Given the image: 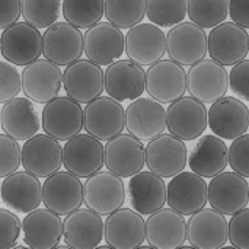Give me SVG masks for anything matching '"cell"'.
I'll return each mask as SVG.
<instances>
[{
    "label": "cell",
    "instance_id": "6da1fadb",
    "mask_svg": "<svg viewBox=\"0 0 249 249\" xmlns=\"http://www.w3.org/2000/svg\"><path fill=\"white\" fill-rule=\"evenodd\" d=\"M125 203L123 178L109 172L98 171L83 184V204L99 216H108Z\"/></svg>",
    "mask_w": 249,
    "mask_h": 249
},
{
    "label": "cell",
    "instance_id": "7a4b0ae2",
    "mask_svg": "<svg viewBox=\"0 0 249 249\" xmlns=\"http://www.w3.org/2000/svg\"><path fill=\"white\" fill-rule=\"evenodd\" d=\"M187 146L184 140L171 133L153 137L144 149V163L150 172L160 178H172L187 165Z\"/></svg>",
    "mask_w": 249,
    "mask_h": 249
},
{
    "label": "cell",
    "instance_id": "3957f363",
    "mask_svg": "<svg viewBox=\"0 0 249 249\" xmlns=\"http://www.w3.org/2000/svg\"><path fill=\"white\" fill-rule=\"evenodd\" d=\"M41 125L45 134L66 142L83 130V108L69 96H55L45 104Z\"/></svg>",
    "mask_w": 249,
    "mask_h": 249
},
{
    "label": "cell",
    "instance_id": "277c9868",
    "mask_svg": "<svg viewBox=\"0 0 249 249\" xmlns=\"http://www.w3.org/2000/svg\"><path fill=\"white\" fill-rule=\"evenodd\" d=\"M187 90L190 96L203 104H213L229 90V73L220 63L203 58L187 73Z\"/></svg>",
    "mask_w": 249,
    "mask_h": 249
},
{
    "label": "cell",
    "instance_id": "5b68a950",
    "mask_svg": "<svg viewBox=\"0 0 249 249\" xmlns=\"http://www.w3.org/2000/svg\"><path fill=\"white\" fill-rule=\"evenodd\" d=\"M0 54L15 66H26L42 54V35L28 22H15L0 35Z\"/></svg>",
    "mask_w": 249,
    "mask_h": 249
},
{
    "label": "cell",
    "instance_id": "8992f818",
    "mask_svg": "<svg viewBox=\"0 0 249 249\" xmlns=\"http://www.w3.org/2000/svg\"><path fill=\"white\" fill-rule=\"evenodd\" d=\"M20 165L26 172L45 179L60 171L63 165V147L48 134H35L20 147Z\"/></svg>",
    "mask_w": 249,
    "mask_h": 249
},
{
    "label": "cell",
    "instance_id": "52a82bcc",
    "mask_svg": "<svg viewBox=\"0 0 249 249\" xmlns=\"http://www.w3.org/2000/svg\"><path fill=\"white\" fill-rule=\"evenodd\" d=\"M147 95L160 104H171L187 92V71L174 60H159L149 66L144 79Z\"/></svg>",
    "mask_w": 249,
    "mask_h": 249
},
{
    "label": "cell",
    "instance_id": "ba28073f",
    "mask_svg": "<svg viewBox=\"0 0 249 249\" xmlns=\"http://www.w3.org/2000/svg\"><path fill=\"white\" fill-rule=\"evenodd\" d=\"M249 35L233 22H222L207 35V54L222 66H233L248 57Z\"/></svg>",
    "mask_w": 249,
    "mask_h": 249
},
{
    "label": "cell",
    "instance_id": "9c48e42d",
    "mask_svg": "<svg viewBox=\"0 0 249 249\" xmlns=\"http://www.w3.org/2000/svg\"><path fill=\"white\" fill-rule=\"evenodd\" d=\"M104 165L120 178H131L144 168V144L130 133H120L104 146Z\"/></svg>",
    "mask_w": 249,
    "mask_h": 249
},
{
    "label": "cell",
    "instance_id": "30bf717a",
    "mask_svg": "<svg viewBox=\"0 0 249 249\" xmlns=\"http://www.w3.org/2000/svg\"><path fill=\"white\" fill-rule=\"evenodd\" d=\"M83 128L92 137L108 142L124 130V108L109 96H98L85 104Z\"/></svg>",
    "mask_w": 249,
    "mask_h": 249
},
{
    "label": "cell",
    "instance_id": "8fae6325",
    "mask_svg": "<svg viewBox=\"0 0 249 249\" xmlns=\"http://www.w3.org/2000/svg\"><path fill=\"white\" fill-rule=\"evenodd\" d=\"M166 127L184 142L196 140L207 128V108L193 96H181L168 107Z\"/></svg>",
    "mask_w": 249,
    "mask_h": 249
},
{
    "label": "cell",
    "instance_id": "7c38bea8",
    "mask_svg": "<svg viewBox=\"0 0 249 249\" xmlns=\"http://www.w3.org/2000/svg\"><path fill=\"white\" fill-rule=\"evenodd\" d=\"M124 53L139 66H152L166 53V35L155 23H137L124 35Z\"/></svg>",
    "mask_w": 249,
    "mask_h": 249
},
{
    "label": "cell",
    "instance_id": "4fadbf2b",
    "mask_svg": "<svg viewBox=\"0 0 249 249\" xmlns=\"http://www.w3.org/2000/svg\"><path fill=\"white\" fill-rule=\"evenodd\" d=\"M207 203L222 214L232 216L248 207L249 185L247 178L236 172H220L207 185Z\"/></svg>",
    "mask_w": 249,
    "mask_h": 249
},
{
    "label": "cell",
    "instance_id": "5bb4252c",
    "mask_svg": "<svg viewBox=\"0 0 249 249\" xmlns=\"http://www.w3.org/2000/svg\"><path fill=\"white\" fill-rule=\"evenodd\" d=\"M63 166L77 178H88L104 166V144L90 134L79 133L66 140Z\"/></svg>",
    "mask_w": 249,
    "mask_h": 249
},
{
    "label": "cell",
    "instance_id": "9a60e30c",
    "mask_svg": "<svg viewBox=\"0 0 249 249\" xmlns=\"http://www.w3.org/2000/svg\"><path fill=\"white\" fill-rule=\"evenodd\" d=\"M22 90L26 98L36 104H47L58 96L63 86V73L60 66L47 58H36L25 66L20 73Z\"/></svg>",
    "mask_w": 249,
    "mask_h": 249
},
{
    "label": "cell",
    "instance_id": "2e32d148",
    "mask_svg": "<svg viewBox=\"0 0 249 249\" xmlns=\"http://www.w3.org/2000/svg\"><path fill=\"white\" fill-rule=\"evenodd\" d=\"M42 54L57 66H69L83 55V35L69 22H55L42 35Z\"/></svg>",
    "mask_w": 249,
    "mask_h": 249
},
{
    "label": "cell",
    "instance_id": "e0dca14e",
    "mask_svg": "<svg viewBox=\"0 0 249 249\" xmlns=\"http://www.w3.org/2000/svg\"><path fill=\"white\" fill-rule=\"evenodd\" d=\"M166 51L175 63L193 66L207 55V34L193 22H179L168 32Z\"/></svg>",
    "mask_w": 249,
    "mask_h": 249
},
{
    "label": "cell",
    "instance_id": "ac0fdd59",
    "mask_svg": "<svg viewBox=\"0 0 249 249\" xmlns=\"http://www.w3.org/2000/svg\"><path fill=\"white\" fill-rule=\"evenodd\" d=\"M124 128L140 140H152L166 128V109L150 96H139L124 109Z\"/></svg>",
    "mask_w": 249,
    "mask_h": 249
},
{
    "label": "cell",
    "instance_id": "d6986e66",
    "mask_svg": "<svg viewBox=\"0 0 249 249\" xmlns=\"http://www.w3.org/2000/svg\"><path fill=\"white\" fill-rule=\"evenodd\" d=\"M146 71L128 58H118L104 71V90L109 98L124 102L133 101L144 92Z\"/></svg>",
    "mask_w": 249,
    "mask_h": 249
},
{
    "label": "cell",
    "instance_id": "ffe728a7",
    "mask_svg": "<svg viewBox=\"0 0 249 249\" xmlns=\"http://www.w3.org/2000/svg\"><path fill=\"white\" fill-rule=\"evenodd\" d=\"M42 203L58 216H66L83 204V184L70 172H60L45 178L42 185Z\"/></svg>",
    "mask_w": 249,
    "mask_h": 249
},
{
    "label": "cell",
    "instance_id": "44dd1931",
    "mask_svg": "<svg viewBox=\"0 0 249 249\" xmlns=\"http://www.w3.org/2000/svg\"><path fill=\"white\" fill-rule=\"evenodd\" d=\"M207 125L214 136L225 140H235L248 131V107L233 96H222L207 109Z\"/></svg>",
    "mask_w": 249,
    "mask_h": 249
},
{
    "label": "cell",
    "instance_id": "7402d4cb",
    "mask_svg": "<svg viewBox=\"0 0 249 249\" xmlns=\"http://www.w3.org/2000/svg\"><path fill=\"white\" fill-rule=\"evenodd\" d=\"M63 85L69 98L79 104H88L104 92V70L90 60H76L66 66Z\"/></svg>",
    "mask_w": 249,
    "mask_h": 249
},
{
    "label": "cell",
    "instance_id": "603a6c76",
    "mask_svg": "<svg viewBox=\"0 0 249 249\" xmlns=\"http://www.w3.org/2000/svg\"><path fill=\"white\" fill-rule=\"evenodd\" d=\"M166 203L182 216H191L207 204V184L194 172H179L168 184Z\"/></svg>",
    "mask_w": 249,
    "mask_h": 249
},
{
    "label": "cell",
    "instance_id": "cb8c5ba5",
    "mask_svg": "<svg viewBox=\"0 0 249 249\" xmlns=\"http://www.w3.org/2000/svg\"><path fill=\"white\" fill-rule=\"evenodd\" d=\"M83 53L88 60L108 66L124 54V34L111 22H98L83 35Z\"/></svg>",
    "mask_w": 249,
    "mask_h": 249
},
{
    "label": "cell",
    "instance_id": "d4e9b609",
    "mask_svg": "<svg viewBox=\"0 0 249 249\" xmlns=\"http://www.w3.org/2000/svg\"><path fill=\"white\" fill-rule=\"evenodd\" d=\"M146 241L158 249H177L187 242V222L174 209H159L144 225Z\"/></svg>",
    "mask_w": 249,
    "mask_h": 249
},
{
    "label": "cell",
    "instance_id": "484cf974",
    "mask_svg": "<svg viewBox=\"0 0 249 249\" xmlns=\"http://www.w3.org/2000/svg\"><path fill=\"white\" fill-rule=\"evenodd\" d=\"M144 219L133 209H118L104 223V239L114 249H134L143 245Z\"/></svg>",
    "mask_w": 249,
    "mask_h": 249
},
{
    "label": "cell",
    "instance_id": "4316f807",
    "mask_svg": "<svg viewBox=\"0 0 249 249\" xmlns=\"http://www.w3.org/2000/svg\"><path fill=\"white\" fill-rule=\"evenodd\" d=\"M0 198L12 212L26 214L39 207L42 203V185L39 178L32 174L13 172L4 178L0 185Z\"/></svg>",
    "mask_w": 249,
    "mask_h": 249
},
{
    "label": "cell",
    "instance_id": "83f0119b",
    "mask_svg": "<svg viewBox=\"0 0 249 249\" xmlns=\"http://www.w3.org/2000/svg\"><path fill=\"white\" fill-rule=\"evenodd\" d=\"M187 241L198 249H217L228 242V222L214 209H201L187 222Z\"/></svg>",
    "mask_w": 249,
    "mask_h": 249
},
{
    "label": "cell",
    "instance_id": "f1b7e54d",
    "mask_svg": "<svg viewBox=\"0 0 249 249\" xmlns=\"http://www.w3.org/2000/svg\"><path fill=\"white\" fill-rule=\"evenodd\" d=\"M63 236L67 247L93 249L104 241V222L99 214L89 209H77L63 220Z\"/></svg>",
    "mask_w": 249,
    "mask_h": 249
},
{
    "label": "cell",
    "instance_id": "f546056e",
    "mask_svg": "<svg viewBox=\"0 0 249 249\" xmlns=\"http://www.w3.org/2000/svg\"><path fill=\"white\" fill-rule=\"evenodd\" d=\"M23 244L32 249H51L58 247L63 238V222L58 214L45 209L26 213L22 220Z\"/></svg>",
    "mask_w": 249,
    "mask_h": 249
},
{
    "label": "cell",
    "instance_id": "4dcf8cb0",
    "mask_svg": "<svg viewBox=\"0 0 249 249\" xmlns=\"http://www.w3.org/2000/svg\"><path fill=\"white\" fill-rule=\"evenodd\" d=\"M3 131L18 142H25L39 131L41 120L36 105L29 98H13L0 109Z\"/></svg>",
    "mask_w": 249,
    "mask_h": 249
},
{
    "label": "cell",
    "instance_id": "1f68e13d",
    "mask_svg": "<svg viewBox=\"0 0 249 249\" xmlns=\"http://www.w3.org/2000/svg\"><path fill=\"white\" fill-rule=\"evenodd\" d=\"M128 198L133 210L152 214L166 204V184L150 171H140L128 182Z\"/></svg>",
    "mask_w": 249,
    "mask_h": 249
},
{
    "label": "cell",
    "instance_id": "d6a6232c",
    "mask_svg": "<svg viewBox=\"0 0 249 249\" xmlns=\"http://www.w3.org/2000/svg\"><path fill=\"white\" fill-rule=\"evenodd\" d=\"M187 159L191 172L204 179L213 178L228 166V146L223 139L214 134H206L196 143Z\"/></svg>",
    "mask_w": 249,
    "mask_h": 249
},
{
    "label": "cell",
    "instance_id": "836d02e7",
    "mask_svg": "<svg viewBox=\"0 0 249 249\" xmlns=\"http://www.w3.org/2000/svg\"><path fill=\"white\" fill-rule=\"evenodd\" d=\"M146 15V0H104V16L120 29H130Z\"/></svg>",
    "mask_w": 249,
    "mask_h": 249
},
{
    "label": "cell",
    "instance_id": "e575fe53",
    "mask_svg": "<svg viewBox=\"0 0 249 249\" xmlns=\"http://www.w3.org/2000/svg\"><path fill=\"white\" fill-rule=\"evenodd\" d=\"M63 18L76 28H90L104 18V0H63Z\"/></svg>",
    "mask_w": 249,
    "mask_h": 249
},
{
    "label": "cell",
    "instance_id": "d590c367",
    "mask_svg": "<svg viewBox=\"0 0 249 249\" xmlns=\"http://www.w3.org/2000/svg\"><path fill=\"white\" fill-rule=\"evenodd\" d=\"M229 0H187V16L200 28H214L228 18Z\"/></svg>",
    "mask_w": 249,
    "mask_h": 249
},
{
    "label": "cell",
    "instance_id": "8d00e7d4",
    "mask_svg": "<svg viewBox=\"0 0 249 249\" xmlns=\"http://www.w3.org/2000/svg\"><path fill=\"white\" fill-rule=\"evenodd\" d=\"M146 18L159 28H172L187 18V0H146Z\"/></svg>",
    "mask_w": 249,
    "mask_h": 249
},
{
    "label": "cell",
    "instance_id": "74e56055",
    "mask_svg": "<svg viewBox=\"0 0 249 249\" xmlns=\"http://www.w3.org/2000/svg\"><path fill=\"white\" fill-rule=\"evenodd\" d=\"M60 15L61 0H20V16L38 29L51 26Z\"/></svg>",
    "mask_w": 249,
    "mask_h": 249
},
{
    "label": "cell",
    "instance_id": "f35d334b",
    "mask_svg": "<svg viewBox=\"0 0 249 249\" xmlns=\"http://www.w3.org/2000/svg\"><path fill=\"white\" fill-rule=\"evenodd\" d=\"M22 90V77L15 66L10 61H0V104L16 98Z\"/></svg>",
    "mask_w": 249,
    "mask_h": 249
},
{
    "label": "cell",
    "instance_id": "ab89813d",
    "mask_svg": "<svg viewBox=\"0 0 249 249\" xmlns=\"http://www.w3.org/2000/svg\"><path fill=\"white\" fill-rule=\"evenodd\" d=\"M20 166V146L10 136L0 134V178L16 172Z\"/></svg>",
    "mask_w": 249,
    "mask_h": 249
},
{
    "label": "cell",
    "instance_id": "60d3db41",
    "mask_svg": "<svg viewBox=\"0 0 249 249\" xmlns=\"http://www.w3.org/2000/svg\"><path fill=\"white\" fill-rule=\"evenodd\" d=\"M228 165H231L233 172L249 178V136L247 133L236 137L228 149Z\"/></svg>",
    "mask_w": 249,
    "mask_h": 249
},
{
    "label": "cell",
    "instance_id": "b9f144b4",
    "mask_svg": "<svg viewBox=\"0 0 249 249\" xmlns=\"http://www.w3.org/2000/svg\"><path fill=\"white\" fill-rule=\"evenodd\" d=\"M228 241L239 249H249V209L232 214L228 223Z\"/></svg>",
    "mask_w": 249,
    "mask_h": 249
},
{
    "label": "cell",
    "instance_id": "7bdbcfd3",
    "mask_svg": "<svg viewBox=\"0 0 249 249\" xmlns=\"http://www.w3.org/2000/svg\"><path fill=\"white\" fill-rule=\"evenodd\" d=\"M20 229L22 223L19 217L6 209H0V249L16 247Z\"/></svg>",
    "mask_w": 249,
    "mask_h": 249
},
{
    "label": "cell",
    "instance_id": "ee69618b",
    "mask_svg": "<svg viewBox=\"0 0 249 249\" xmlns=\"http://www.w3.org/2000/svg\"><path fill=\"white\" fill-rule=\"evenodd\" d=\"M248 76H249V60L244 58L242 61L233 64V69L229 73V89H232L233 93L238 96L249 99V86H248Z\"/></svg>",
    "mask_w": 249,
    "mask_h": 249
},
{
    "label": "cell",
    "instance_id": "f6af8a7d",
    "mask_svg": "<svg viewBox=\"0 0 249 249\" xmlns=\"http://www.w3.org/2000/svg\"><path fill=\"white\" fill-rule=\"evenodd\" d=\"M20 18V0H0V29H4Z\"/></svg>",
    "mask_w": 249,
    "mask_h": 249
},
{
    "label": "cell",
    "instance_id": "bcb514c9",
    "mask_svg": "<svg viewBox=\"0 0 249 249\" xmlns=\"http://www.w3.org/2000/svg\"><path fill=\"white\" fill-rule=\"evenodd\" d=\"M228 16L233 23L245 29L249 28V0H229Z\"/></svg>",
    "mask_w": 249,
    "mask_h": 249
}]
</instances>
